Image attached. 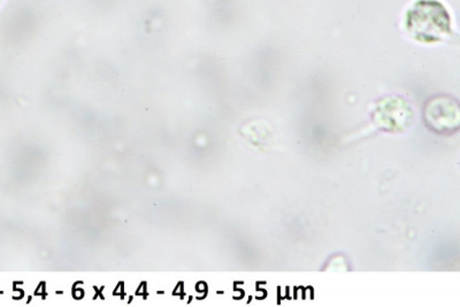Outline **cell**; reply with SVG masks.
<instances>
[{
	"label": "cell",
	"instance_id": "cell-1",
	"mask_svg": "<svg viewBox=\"0 0 460 307\" xmlns=\"http://www.w3.org/2000/svg\"><path fill=\"white\" fill-rule=\"evenodd\" d=\"M405 28L419 42H439L451 34V16L438 0H417L406 12Z\"/></svg>",
	"mask_w": 460,
	"mask_h": 307
}]
</instances>
